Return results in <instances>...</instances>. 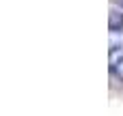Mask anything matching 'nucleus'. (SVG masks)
I'll list each match as a JSON object with an SVG mask.
<instances>
[{"instance_id": "1", "label": "nucleus", "mask_w": 123, "mask_h": 116, "mask_svg": "<svg viewBox=\"0 0 123 116\" xmlns=\"http://www.w3.org/2000/svg\"><path fill=\"white\" fill-rule=\"evenodd\" d=\"M108 69H110V75L123 84V43H117L110 47V54H108Z\"/></svg>"}, {"instance_id": "2", "label": "nucleus", "mask_w": 123, "mask_h": 116, "mask_svg": "<svg viewBox=\"0 0 123 116\" xmlns=\"http://www.w3.org/2000/svg\"><path fill=\"white\" fill-rule=\"evenodd\" d=\"M110 30L123 34V13H119V11H112L110 13Z\"/></svg>"}]
</instances>
